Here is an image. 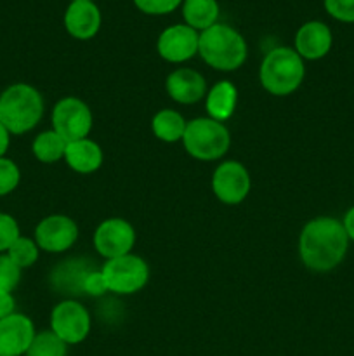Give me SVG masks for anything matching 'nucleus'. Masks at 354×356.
<instances>
[{
	"mask_svg": "<svg viewBox=\"0 0 354 356\" xmlns=\"http://www.w3.org/2000/svg\"><path fill=\"white\" fill-rule=\"evenodd\" d=\"M349 249V236L340 219L319 216L305 222L298 235V256L307 270L326 273L339 266Z\"/></svg>",
	"mask_w": 354,
	"mask_h": 356,
	"instance_id": "obj_1",
	"label": "nucleus"
},
{
	"mask_svg": "<svg viewBox=\"0 0 354 356\" xmlns=\"http://www.w3.org/2000/svg\"><path fill=\"white\" fill-rule=\"evenodd\" d=\"M44 97L30 83H12L0 94V122L12 136L33 131L44 117Z\"/></svg>",
	"mask_w": 354,
	"mask_h": 356,
	"instance_id": "obj_2",
	"label": "nucleus"
},
{
	"mask_svg": "<svg viewBox=\"0 0 354 356\" xmlns=\"http://www.w3.org/2000/svg\"><path fill=\"white\" fill-rule=\"evenodd\" d=\"M198 54L205 65L217 72H235L245 65L248 47L238 30L229 24L217 23L200 33Z\"/></svg>",
	"mask_w": 354,
	"mask_h": 356,
	"instance_id": "obj_3",
	"label": "nucleus"
},
{
	"mask_svg": "<svg viewBox=\"0 0 354 356\" xmlns=\"http://www.w3.org/2000/svg\"><path fill=\"white\" fill-rule=\"evenodd\" d=\"M305 76L304 59L290 47H274L264 56L259 70L260 86L273 96H290Z\"/></svg>",
	"mask_w": 354,
	"mask_h": 356,
	"instance_id": "obj_4",
	"label": "nucleus"
},
{
	"mask_svg": "<svg viewBox=\"0 0 354 356\" xmlns=\"http://www.w3.org/2000/svg\"><path fill=\"white\" fill-rule=\"evenodd\" d=\"M187 155L201 162H214L222 159L231 146V134L222 122L208 117L187 122L183 138Z\"/></svg>",
	"mask_w": 354,
	"mask_h": 356,
	"instance_id": "obj_5",
	"label": "nucleus"
},
{
	"mask_svg": "<svg viewBox=\"0 0 354 356\" xmlns=\"http://www.w3.org/2000/svg\"><path fill=\"white\" fill-rule=\"evenodd\" d=\"M108 292L118 296H130L142 291L149 282V266L141 256H127L108 259L101 268Z\"/></svg>",
	"mask_w": 354,
	"mask_h": 356,
	"instance_id": "obj_6",
	"label": "nucleus"
},
{
	"mask_svg": "<svg viewBox=\"0 0 354 356\" xmlns=\"http://www.w3.org/2000/svg\"><path fill=\"white\" fill-rule=\"evenodd\" d=\"M92 125V111L80 97H62L52 108V131L58 132L66 143L89 138Z\"/></svg>",
	"mask_w": 354,
	"mask_h": 356,
	"instance_id": "obj_7",
	"label": "nucleus"
},
{
	"mask_svg": "<svg viewBox=\"0 0 354 356\" xmlns=\"http://www.w3.org/2000/svg\"><path fill=\"white\" fill-rule=\"evenodd\" d=\"M90 327H92L90 313L78 301L66 299L52 309L51 330L68 346L83 343L89 336Z\"/></svg>",
	"mask_w": 354,
	"mask_h": 356,
	"instance_id": "obj_8",
	"label": "nucleus"
},
{
	"mask_svg": "<svg viewBox=\"0 0 354 356\" xmlns=\"http://www.w3.org/2000/svg\"><path fill=\"white\" fill-rule=\"evenodd\" d=\"M252 179L242 162L228 160L215 167L212 174V191L215 198L226 205H238L248 197Z\"/></svg>",
	"mask_w": 354,
	"mask_h": 356,
	"instance_id": "obj_9",
	"label": "nucleus"
},
{
	"mask_svg": "<svg viewBox=\"0 0 354 356\" xmlns=\"http://www.w3.org/2000/svg\"><path fill=\"white\" fill-rule=\"evenodd\" d=\"M135 229L121 218H110L99 222L94 232V247L104 259L127 256L135 245Z\"/></svg>",
	"mask_w": 354,
	"mask_h": 356,
	"instance_id": "obj_10",
	"label": "nucleus"
},
{
	"mask_svg": "<svg viewBox=\"0 0 354 356\" xmlns=\"http://www.w3.org/2000/svg\"><path fill=\"white\" fill-rule=\"evenodd\" d=\"M78 240V226L65 214H51L35 228V242L38 249L49 254L66 252Z\"/></svg>",
	"mask_w": 354,
	"mask_h": 356,
	"instance_id": "obj_11",
	"label": "nucleus"
},
{
	"mask_svg": "<svg viewBox=\"0 0 354 356\" xmlns=\"http://www.w3.org/2000/svg\"><path fill=\"white\" fill-rule=\"evenodd\" d=\"M200 33L186 23L172 24L160 33L156 51L169 63H186L198 54Z\"/></svg>",
	"mask_w": 354,
	"mask_h": 356,
	"instance_id": "obj_12",
	"label": "nucleus"
},
{
	"mask_svg": "<svg viewBox=\"0 0 354 356\" xmlns=\"http://www.w3.org/2000/svg\"><path fill=\"white\" fill-rule=\"evenodd\" d=\"M37 336L33 322L23 313L0 320V356H24Z\"/></svg>",
	"mask_w": 354,
	"mask_h": 356,
	"instance_id": "obj_13",
	"label": "nucleus"
},
{
	"mask_svg": "<svg viewBox=\"0 0 354 356\" xmlns=\"http://www.w3.org/2000/svg\"><path fill=\"white\" fill-rule=\"evenodd\" d=\"M103 16L99 7L92 0L69 2L65 10V28L76 40H90L101 30Z\"/></svg>",
	"mask_w": 354,
	"mask_h": 356,
	"instance_id": "obj_14",
	"label": "nucleus"
},
{
	"mask_svg": "<svg viewBox=\"0 0 354 356\" xmlns=\"http://www.w3.org/2000/svg\"><path fill=\"white\" fill-rule=\"evenodd\" d=\"M332 45V30L323 21H307L295 33V52L307 61L323 59L330 52Z\"/></svg>",
	"mask_w": 354,
	"mask_h": 356,
	"instance_id": "obj_15",
	"label": "nucleus"
},
{
	"mask_svg": "<svg viewBox=\"0 0 354 356\" xmlns=\"http://www.w3.org/2000/svg\"><path fill=\"white\" fill-rule=\"evenodd\" d=\"M167 94L179 104H194L208 92L207 80L200 72L191 68H177L167 76Z\"/></svg>",
	"mask_w": 354,
	"mask_h": 356,
	"instance_id": "obj_16",
	"label": "nucleus"
},
{
	"mask_svg": "<svg viewBox=\"0 0 354 356\" xmlns=\"http://www.w3.org/2000/svg\"><path fill=\"white\" fill-rule=\"evenodd\" d=\"M103 149L92 139H78L66 145L65 160L71 170L78 174H92L103 165Z\"/></svg>",
	"mask_w": 354,
	"mask_h": 356,
	"instance_id": "obj_17",
	"label": "nucleus"
},
{
	"mask_svg": "<svg viewBox=\"0 0 354 356\" xmlns=\"http://www.w3.org/2000/svg\"><path fill=\"white\" fill-rule=\"evenodd\" d=\"M238 103V89L229 80H221L205 96V108L208 118L217 122H226L233 117Z\"/></svg>",
	"mask_w": 354,
	"mask_h": 356,
	"instance_id": "obj_18",
	"label": "nucleus"
},
{
	"mask_svg": "<svg viewBox=\"0 0 354 356\" xmlns=\"http://www.w3.org/2000/svg\"><path fill=\"white\" fill-rule=\"evenodd\" d=\"M180 7H183L184 23L198 33L219 23L221 7L217 0H184Z\"/></svg>",
	"mask_w": 354,
	"mask_h": 356,
	"instance_id": "obj_19",
	"label": "nucleus"
},
{
	"mask_svg": "<svg viewBox=\"0 0 354 356\" xmlns=\"http://www.w3.org/2000/svg\"><path fill=\"white\" fill-rule=\"evenodd\" d=\"M186 125L187 122L184 120L183 115L176 110H170V108L160 110L151 120L153 134L163 143L183 141Z\"/></svg>",
	"mask_w": 354,
	"mask_h": 356,
	"instance_id": "obj_20",
	"label": "nucleus"
},
{
	"mask_svg": "<svg viewBox=\"0 0 354 356\" xmlns=\"http://www.w3.org/2000/svg\"><path fill=\"white\" fill-rule=\"evenodd\" d=\"M66 145L68 143L56 131H44L31 143V153L42 163H56L65 159Z\"/></svg>",
	"mask_w": 354,
	"mask_h": 356,
	"instance_id": "obj_21",
	"label": "nucleus"
},
{
	"mask_svg": "<svg viewBox=\"0 0 354 356\" xmlns=\"http://www.w3.org/2000/svg\"><path fill=\"white\" fill-rule=\"evenodd\" d=\"M24 356H68V344L62 343L52 330H42L33 337Z\"/></svg>",
	"mask_w": 354,
	"mask_h": 356,
	"instance_id": "obj_22",
	"label": "nucleus"
},
{
	"mask_svg": "<svg viewBox=\"0 0 354 356\" xmlns=\"http://www.w3.org/2000/svg\"><path fill=\"white\" fill-rule=\"evenodd\" d=\"M7 256L12 259V263L16 266H19L21 270H26V268H31L38 261V254H40V249H38L35 238H28V236L21 235L12 245L7 250Z\"/></svg>",
	"mask_w": 354,
	"mask_h": 356,
	"instance_id": "obj_23",
	"label": "nucleus"
},
{
	"mask_svg": "<svg viewBox=\"0 0 354 356\" xmlns=\"http://www.w3.org/2000/svg\"><path fill=\"white\" fill-rule=\"evenodd\" d=\"M21 181V170L14 160L2 156L0 159V197L12 193Z\"/></svg>",
	"mask_w": 354,
	"mask_h": 356,
	"instance_id": "obj_24",
	"label": "nucleus"
},
{
	"mask_svg": "<svg viewBox=\"0 0 354 356\" xmlns=\"http://www.w3.org/2000/svg\"><path fill=\"white\" fill-rule=\"evenodd\" d=\"M21 271L7 254H0V292H12L19 285Z\"/></svg>",
	"mask_w": 354,
	"mask_h": 356,
	"instance_id": "obj_25",
	"label": "nucleus"
},
{
	"mask_svg": "<svg viewBox=\"0 0 354 356\" xmlns=\"http://www.w3.org/2000/svg\"><path fill=\"white\" fill-rule=\"evenodd\" d=\"M21 236L16 218L7 212H0V254H6L9 247Z\"/></svg>",
	"mask_w": 354,
	"mask_h": 356,
	"instance_id": "obj_26",
	"label": "nucleus"
},
{
	"mask_svg": "<svg viewBox=\"0 0 354 356\" xmlns=\"http://www.w3.org/2000/svg\"><path fill=\"white\" fill-rule=\"evenodd\" d=\"M184 0H134V6L148 16H165L174 13Z\"/></svg>",
	"mask_w": 354,
	"mask_h": 356,
	"instance_id": "obj_27",
	"label": "nucleus"
},
{
	"mask_svg": "<svg viewBox=\"0 0 354 356\" xmlns=\"http://www.w3.org/2000/svg\"><path fill=\"white\" fill-rule=\"evenodd\" d=\"M328 16L340 23H354V0H323Z\"/></svg>",
	"mask_w": 354,
	"mask_h": 356,
	"instance_id": "obj_28",
	"label": "nucleus"
},
{
	"mask_svg": "<svg viewBox=\"0 0 354 356\" xmlns=\"http://www.w3.org/2000/svg\"><path fill=\"white\" fill-rule=\"evenodd\" d=\"M82 289L87 296H92V298H99L108 292L106 282H104L103 273L99 271H87L85 277L82 280Z\"/></svg>",
	"mask_w": 354,
	"mask_h": 356,
	"instance_id": "obj_29",
	"label": "nucleus"
},
{
	"mask_svg": "<svg viewBox=\"0 0 354 356\" xmlns=\"http://www.w3.org/2000/svg\"><path fill=\"white\" fill-rule=\"evenodd\" d=\"M16 313V299L12 292H0V320Z\"/></svg>",
	"mask_w": 354,
	"mask_h": 356,
	"instance_id": "obj_30",
	"label": "nucleus"
},
{
	"mask_svg": "<svg viewBox=\"0 0 354 356\" xmlns=\"http://www.w3.org/2000/svg\"><path fill=\"white\" fill-rule=\"evenodd\" d=\"M342 225H344V229H346L347 236H349V242H354V205L346 212V214H344Z\"/></svg>",
	"mask_w": 354,
	"mask_h": 356,
	"instance_id": "obj_31",
	"label": "nucleus"
},
{
	"mask_svg": "<svg viewBox=\"0 0 354 356\" xmlns=\"http://www.w3.org/2000/svg\"><path fill=\"white\" fill-rule=\"evenodd\" d=\"M10 132L3 127V124L0 122V159L6 156V153L9 152V146H10Z\"/></svg>",
	"mask_w": 354,
	"mask_h": 356,
	"instance_id": "obj_32",
	"label": "nucleus"
},
{
	"mask_svg": "<svg viewBox=\"0 0 354 356\" xmlns=\"http://www.w3.org/2000/svg\"><path fill=\"white\" fill-rule=\"evenodd\" d=\"M71 2H76V0H71ZM92 2H94V0H92Z\"/></svg>",
	"mask_w": 354,
	"mask_h": 356,
	"instance_id": "obj_33",
	"label": "nucleus"
}]
</instances>
